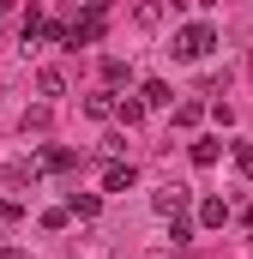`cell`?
Segmentation results:
<instances>
[{
    "instance_id": "d6986e66",
    "label": "cell",
    "mask_w": 253,
    "mask_h": 259,
    "mask_svg": "<svg viewBox=\"0 0 253 259\" xmlns=\"http://www.w3.org/2000/svg\"><path fill=\"white\" fill-rule=\"evenodd\" d=\"M18 211H24L18 199H6V193H0V217H18Z\"/></svg>"
},
{
    "instance_id": "5bb4252c",
    "label": "cell",
    "mask_w": 253,
    "mask_h": 259,
    "mask_svg": "<svg viewBox=\"0 0 253 259\" xmlns=\"http://www.w3.org/2000/svg\"><path fill=\"white\" fill-rule=\"evenodd\" d=\"M115 115H121L126 127H133V121H145V97H121V109H115Z\"/></svg>"
},
{
    "instance_id": "5b68a950",
    "label": "cell",
    "mask_w": 253,
    "mask_h": 259,
    "mask_svg": "<svg viewBox=\"0 0 253 259\" xmlns=\"http://www.w3.org/2000/svg\"><path fill=\"white\" fill-rule=\"evenodd\" d=\"M139 97H145V109H169V103H175V91H169L163 78H145V84H139Z\"/></svg>"
},
{
    "instance_id": "6da1fadb",
    "label": "cell",
    "mask_w": 253,
    "mask_h": 259,
    "mask_svg": "<svg viewBox=\"0 0 253 259\" xmlns=\"http://www.w3.org/2000/svg\"><path fill=\"white\" fill-rule=\"evenodd\" d=\"M211 49H217V30H211V24H181V30H175V42H169V55H175V61H205Z\"/></svg>"
},
{
    "instance_id": "7a4b0ae2",
    "label": "cell",
    "mask_w": 253,
    "mask_h": 259,
    "mask_svg": "<svg viewBox=\"0 0 253 259\" xmlns=\"http://www.w3.org/2000/svg\"><path fill=\"white\" fill-rule=\"evenodd\" d=\"M43 175H49V169H43V163H36V157H24V163H6V169H0V181H6V187H24V181H30V187H36V181H43Z\"/></svg>"
},
{
    "instance_id": "9a60e30c",
    "label": "cell",
    "mask_w": 253,
    "mask_h": 259,
    "mask_svg": "<svg viewBox=\"0 0 253 259\" xmlns=\"http://www.w3.org/2000/svg\"><path fill=\"white\" fill-rule=\"evenodd\" d=\"M169 241H175V247H187V241H193V223H187V217H169Z\"/></svg>"
},
{
    "instance_id": "8fae6325",
    "label": "cell",
    "mask_w": 253,
    "mask_h": 259,
    "mask_svg": "<svg viewBox=\"0 0 253 259\" xmlns=\"http://www.w3.org/2000/svg\"><path fill=\"white\" fill-rule=\"evenodd\" d=\"M217 157H223V145H217V139H193V163H199V169H211Z\"/></svg>"
},
{
    "instance_id": "ba28073f",
    "label": "cell",
    "mask_w": 253,
    "mask_h": 259,
    "mask_svg": "<svg viewBox=\"0 0 253 259\" xmlns=\"http://www.w3.org/2000/svg\"><path fill=\"white\" fill-rule=\"evenodd\" d=\"M103 84H133V66L121 55H103Z\"/></svg>"
},
{
    "instance_id": "e0dca14e",
    "label": "cell",
    "mask_w": 253,
    "mask_h": 259,
    "mask_svg": "<svg viewBox=\"0 0 253 259\" xmlns=\"http://www.w3.org/2000/svg\"><path fill=\"white\" fill-rule=\"evenodd\" d=\"M199 115H205L199 103H181V109H175V127H199Z\"/></svg>"
},
{
    "instance_id": "52a82bcc",
    "label": "cell",
    "mask_w": 253,
    "mask_h": 259,
    "mask_svg": "<svg viewBox=\"0 0 253 259\" xmlns=\"http://www.w3.org/2000/svg\"><path fill=\"white\" fill-rule=\"evenodd\" d=\"M36 163H43L49 175H66V169H78V151H43Z\"/></svg>"
},
{
    "instance_id": "4fadbf2b",
    "label": "cell",
    "mask_w": 253,
    "mask_h": 259,
    "mask_svg": "<svg viewBox=\"0 0 253 259\" xmlns=\"http://www.w3.org/2000/svg\"><path fill=\"white\" fill-rule=\"evenodd\" d=\"M66 211H72V217H97L103 199H97V193H72V199H66Z\"/></svg>"
},
{
    "instance_id": "9c48e42d",
    "label": "cell",
    "mask_w": 253,
    "mask_h": 259,
    "mask_svg": "<svg viewBox=\"0 0 253 259\" xmlns=\"http://www.w3.org/2000/svg\"><path fill=\"white\" fill-rule=\"evenodd\" d=\"M115 109H121V103H115L109 91H97V97H85V115H91V121H109Z\"/></svg>"
},
{
    "instance_id": "2e32d148",
    "label": "cell",
    "mask_w": 253,
    "mask_h": 259,
    "mask_svg": "<svg viewBox=\"0 0 253 259\" xmlns=\"http://www.w3.org/2000/svg\"><path fill=\"white\" fill-rule=\"evenodd\" d=\"M235 169L253 175V139H235Z\"/></svg>"
},
{
    "instance_id": "ffe728a7",
    "label": "cell",
    "mask_w": 253,
    "mask_h": 259,
    "mask_svg": "<svg viewBox=\"0 0 253 259\" xmlns=\"http://www.w3.org/2000/svg\"><path fill=\"white\" fill-rule=\"evenodd\" d=\"M0 259H30V253H24V247H0Z\"/></svg>"
},
{
    "instance_id": "ac0fdd59",
    "label": "cell",
    "mask_w": 253,
    "mask_h": 259,
    "mask_svg": "<svg viewBox=\"0 0 253 259\" xmlns=\"http://www.w3.org/2000/svg\"><path fill=\"white\" fill-rule=\"evenodd\" d=\"M49 127V109H24V133H43Z\"/></svg>"
},
{
    "instance_id": "277c9868",
    "label": "cell",
    "mask_w": 253,
    "mask_h": 259,
    "mask_svg": "<svg viewBox=\"0 0 253 259\" xmlns=\"http://www.w3.org/2000/svg\"><path fill=\"white\" fill-rule=\"evenodd\" d=\"M133 181H139V169H133V163H109V169H103V193H126Z\"/></svg>"
},
{
    "instance_id": "7c38bea8",
    "label": "cell",
    "mask_w": 253,
    "mask_h": 259,
    "mask_svg": "<svg viewBox=\"0 0 253 259\" xmlns=\"http://www.w3.org/2000/svg\"><path fill=\"white\" fill-rule=\"evenodd\" d=\"M36 91H43V97H66V78L55 66H43V72H36Z\"/></svg>"
},
{
    "instance_id": "30bf717a",
    "label": "cell",
    "mask_w": 253,
    "mask_h": 259,
    "mask_svg": "<svg viewBox=\"0 0 253 259\" xmlns=\"http://www.w3.org/2000/svg\"><path fill=\"white\" fill-rule=\"evenodd\" d=\"M199 223H205V229H223V223H229V205H223V199H205V205H199Z\"/></svg>"
},
{
    "instance_id": "8992f818",
    "label": "cell",
    "mask_w": 253,
    "mask_h": 259,
    "mask_svg": "<svg viewBox=\"0 0 253 259\" xmlns=\"http://www.w3.org/2000/svg\"><path fill=\"white\" fill-rule=\"evenodd\" d=\"M133 24H139V30H157V24H163V0H139V6H133Z\"/></svg>"
},
{
    "instance_id": "3957f363",
    "label": "cell",
    "mask_w": 253,
    "mask_h": 259,
    "mask_svg": "<svg viewBox=\"0 0 253 259\" xmlns=\"http://www.w3.org/2000/svg\"><path fill=\"white\" fill-rule=\"evenodd\" d=\"M187 187H157V193H151V205H157V211H163V217H187Z\"/></svg>"
}]
</instances>
